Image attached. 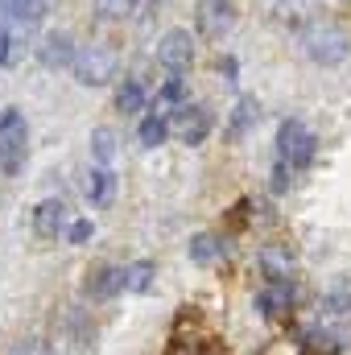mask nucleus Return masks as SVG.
<instances>
[{"mask_svg": "<svg viewBox=\"0 0 351 355\" xmlns=\"http://www.w3.org/2000/svg\"><path fill=\"white\" fill-rule=\"evenodd\" d=\"M178 103H186V79L182 75H174V79H166L162 87H157V95H153V112H174Z\"/></svg>", "mask_w": 351, "mask_h": 355, "instance_id": "obj_20", "label": "nucleus"}, {"mask_svg": "<svg viewBox=\"0 0 351 355\" xmlns=\"http://www.w3.org/2000/svg\"><path fill=\"white\" fill-rule=\"evenodd\" d=\"M124 272H128V293H149L153 277H157V265L153 261H132Z\"/></svg>", "mask_w": 351, "mask_h": 355, "instance_id": "obj_21", "label": "nucleus"}, {"mask_svg": "<svg viewBox=\"0 0 351 355\" xmlns=\"http://www.w3.org/2000/svg\"><path fill=\"white\" fill-rule=\"evenodd\" d=\"M162 4H166V0H149V8H153V12H157V8H162Z\"/></svg>", "mask_w": 351, "mask_h": 355, "instance_id": "obj_32", "label": "nucleus"}, {"mask_svg": "<svg viewBox=\"0 0 351 355\" xmlns=\"http://www.w3.org/2000/svg\"><path fill=\"white\" fill-rule=\"evenodd\" d=\"M91 236H95V223H91V219H71V227H67V244H87Z\"/></svg>", "mask_w": 351, "mask_h": 355, "instance_id": "obj_26", "label": "nucleus"}, {"mask_svg": "<svg viewBox=\"0 0 351 355\" xmlns=\"http://www.w3.org/2000/svg\"><path fill=\"white\" fill-rule=\"evenodd\" d=\"M8 355H54V347H50L46 339H21Z\"/></svg>", "mask_w": 351, "mask_h": 355, "instance_id": "obj_28", "label": "nucleus"}, {"mask_svg": "<svg viewBox=\"0 0 351 355\" xmlns=\"http://www.w3.org/2000/svg\"><path fill=\"white\" fill-rule=\"evenodd\" d=\"M137 4H141V0H95V17L108 21V25H112V21H128V17L137 12Z\"/></svg>", "mask_w": 351, "mask_h": 355, "instance_id": "obj_23", "label": "nucleus"}, {"mask_svg": "<svg viewBox=\"0 0 351 355\" xmlns=\"http://www.w3.org/2000/svg\"><path fill=\"white\" fill-rule=\"evenodd\" d=\"M12 46H17V33L0 25V67H12Z\"/></svg>", "mask_w": 351, "mask_h": 355, "instance_id": "obj_29", "label": "nucleus"}, {"mask_svg": "<svg viewBox=\"0 0 351 355\" xmlns=\"http://www.w3.org/2000/svg\"><path fill=\"white\" fill-rule=\"evenodd\" d=\"M170 124H174V137L182 145H203L211 137V128H215V116L203 103H178L170 112Z\"/></svg>", "mask_w": 351, "mask_h": 355, "instance_id": "obj_4", "label": "nucleus"}, {"mask_svg": "<svg viewBox=\"0 0 351 355\" xmlns=\"http://www.w3.org/2000/svg\"><path fill=\"white\" fill-rule=\"evenodd\" d=\"M145 103H149V91H145L141 79H124V83L116 87V112L137 116V112H145Z\"/></svg>", "mask_w": 351, "mask_h": 355, "instance_id": "obj_16", "label": "nucleus"}, {"mask_svg": "<svg viewBox=\"0 0 351 355\" xmlns=\"http://www.w3.org/2000/svg\"><path fill=\"white\" fill-rule=\"evenodd\" d=\"M42 21H46V0H21L17 12H12V29L17 33H33Z\"/></svg>", "mask_w": 351, "mask_h": 355, "instance_id": "obj_19", "label": "nucleus"}, {"mask_svg": "<svg viewBox=\"0 0 351 355\" xmlns=\"http://www.w3.org/2000/svg\"><path fill=\"white\" fill-rule=\"evenodd\" d=\"M17 4H21V0H0V21H12V12H17Z\"/></svg>", "mask_w": 351, "mask_h": 355, "instance_id": "obj_31", "label": "nucleus"}, {"mask_svg": "<svg viewBox=\"0 0 351 355\" xmlns=\"http://www.w3.org/2000/svg\"><path fill=\"white\" fill-rule=\"evenodd\" d=\"M190 261L194 265H215V261H223V252H228V244H223V236H215V232H198L194 240H190Z\"/></svg>", "mask_w": 351, "mask_h": 355, "instance_id": "obj_15", "label": "nucleus"}, {"mask_svg": "<svg viewBox=\"0 0 351 355\" xmlns=\"http://www.w3.org/2000/svg\"><path fill=\"white\" fill-rule=\"evenodd\" d=\"M12 132H29L25 116H21V107H0V137H12Z\"/></svg>", "mask_w": 351, "mask_h": 355, "instance_id": "obj_25", "label": "nucleus"}, {"mask_svg": "<svg viewBox=\"0 0 351 355\" xmlns=\"http://www.w3.org/2000/svg\"><path fill=\"white\" fill-rule=\"evenodd\" d=\"M112 194H116V174L108 170V166H95L87 178V198L91 207H108L112 202Z\"/></svg>", "mask_w": 351, "mask_h": 355, "instance_id": "obj_17", "label": "nucleus"}, {"mask_svg": "<svg viewBox=\"0 0 351 355\" xmlns=\"http://www.w3.org/2000/svg\"><path fill=\"white\" fill-rule=\"evenodd\" d=\"M236 25V4L232 0H194V29L211 42L228 37Z\"/></svg>", "mask_w": 351, "mask_h": 355, "instance_id": "obj_5", "label": "nucleus"}, {"mask_svg": "<svg viewBox=\"0 0 351 355\" xmlns=\"http://www.w3.org/2000/svg\"><path fill=\"white\" fill-rule=\"evenodd\" d=\"M25 157H29V132H12V137H0V174L12 178L25 170Z\"/></svg>", "mask_w": 351, "mask_h": 355, "instance_id": "obj_11", "label": "nucleus"}, {"mask_svg": "<svg viewBox=\"0 0 351 355\" xmlns=\"http://www.w3.org/2000/svg\"><path fill=\"white\" fill-rule=\"evenodd\" d=\"M293 302H298V281H293V277L264 281L261 293H257V310H261L264 318H281V314H289Z\"/></svg>", "mask_w": 351, "mask_h": 355, "instance_id": "obj_8", "label": "nucleus"}, {"mask_svg": "<svg viewBox=\"0 0 351 355\" xmlns=\"http://www.w3.org/2000/svg\"><path fill=\"white\" fill-rule=\"evenodd\" d=\"M120 289H128V272L120 265H99L95 272H87V285H83L91 302H112Z\"/></svg>", "mask_w": 351, "mask_h": 355, "instance_id": "obj_10", "label": "nucleus"}, {"mask_svg": "<svg viewBox=\"0 0 351 355\" xmlns=\"http://www.w3.org/2000/svg\"><path fill=\"white\" fill-rule=\"evenodd\" d=\"M257 120H261V103H257V95H240L236 107H232V120H228V141H240L248 128H257Z\"/></svg>", "mask_w": 351, "mask_h": 355, "instance_id": "obj_12", "label": "nucleus"}, {"mask_svg": "<svg viewBox=\"0 0 351 355\" xmlns=\"http://www.w3.org/2000/svg\"><path fill=\"white\" fill-rule=\"evenodd\" d=\"M91 157H95V166H112V157H116V132L112 128L91 132Z\"/></svg>", "mask_w": 351, "mask_h": 355, "instance_id": "obj_22", "label": "nucleus"}, {"mask_svg": "<svg viewBox=\"0 0 351 355\" xmlns=\"http://www.w3.org/2000/svg\"><path fill=\"white\" fill-rule=\"evenodd\" d=\"M289 182H293V170H289L285 162H273V182H268V190H273V194H285Z\"/></svg>", "mask_w": 351, "mask_h": 355, "instance_id": "obj_27", "label": "nucleus"}, {"mask_svg": "<svg viewBox=\"0 0 351 355\" xmlns=\"http://www.w3.org/2000/svg\"><path fill=\"white\" fill-rule=\"evenodd\" d=\"M302 50L314 67H339L351 54V33L331 17H310L302 29Z\"/></svg>", "mask_w": 351, "mask_h": 355, "instance_id": "obj_1", "label": "nucleus"}, {"mask_svg": "<svg viewBox=\"0 0 351 355\" xmlns=\"http://www.w3.org/2000/svg\"><path fill=\"white\" fill-rule=\"evenodd\" d=\"M257 265H261L264 281H281V277H289V272H293V252H289L285 244H268V248H261Z\"/></svg>", "mask_w": 351, "mask_h": 355, "instance_id": "obj_13", "label": "nucleus"}, {"mask_svg": "<svg viewBox=\"0 0 351 355\" xmlns=\"http://www.w3.org/2000/svg\"><path fill=\"white\" fill-rule=\"evenodd\" d=\"M67 227H71V207L62 198H42L33 207V232L42 240H58V236H67Z\"/></svg>", "mask_w": 351, "mask_h": 355, "instance_id": "obj_9", "label": "nucleus"}, {"mask_svg": "<svg viewBox=\"0 0 351 355\" xmlns=\"http://www.w3.org/2000/svg\"><path fill=\"white\" fill-rule=\"evenodd\" d=\"M219 71L228 75V83H236V58H219Z\"/></svg>", "mask_w": 351, "mask_h": 355, "instance_id": "obj_30", "label": "nucleus"}, {"mask_svg": "<svg viewBox=\"0 0 351 355\" xmlns=\"http://www.w3.org/2000/svg\"><path fill=\"white\" fill-rule=\"evenodd\" d=\"M170 132H174V124H170V116H166V112H149V116L137 124V141H141L145 149L166 145V141H170Z\"/></svg>", "mask_w": 351, "mask_h": 355, "instance_id": "obj_14", "label": "nucleus"}, {"mask_svg": "<svg viewBox=\"0 0 351 355\" xmlns=\"http://www.w3.org/2000/svg\"><path fill=\"white\" fill-rule=\"evenodd\" d=\"M318 310L323 314H331V318H339V314H348L351 310V277H339L327 293H323V302H318Z\"/></svg>", "mask_w": 351, "mask_h": 355, "instance_id": "obj_18", "label": "nucleus"}, {"mask_svg": "<svg viewBox=\"0 0 351 355\" xmlns=\"http://www.w3.org/2000/svg\"><path fill=\"white\" fill-rule=\"evenodd\" d=\"M33 50H37V62H42L46 71H71V67H75V58H79L75 37H71V33H62V29L42 33V42H37Z\"/></svg>", "mask_w": 351, "mask_h": 355, "instance_id": "obj_7", "label": "nucleus"}, {"mask_svg": "<svg viewBox=\"0 0 351 355\" xmlns=\"http://www.w3.org/2000/svg\"><path fill=\"white\" fill-rule=\"evenodd\" d=\"M190 62H194L190 29H166L157 37V67H166L170 75H182V71H190Z\"/></svg>", "mask_w": 351, "mask_h": 355, "instance_id": "obj_6", "label": "nucleus"}, {"mask_svg": "<svg viewBox=\"0 0 351 355\" xmlns=\"http://www.w3.org/2000/svg\"><path fill=\"white\" fill-rule=\"evenodd\" d=\"M277 162H285L289 170H306L310 162H314V149H318V141H314V132L302 124V120H281L277 124Z\"/></svg>", "mask_w": 351, "mask_h": 355, "instance_id": "obj_3", "label": "nucleus"}, {"mask_svg": "<svg viewBox=\"0 0 351 355\" xmlns=\"http://www.w3.org/2000/svg\"><path fill=\"white\" fill-rule=\"evenodd\" d=\"M273 12H277V25H289V29H306V0H281Z\"/></svg>", "mask_w": 351, "mask_h": 355, "instance_id": "obj_24", "label": "nucleus"}, {"mask_svg": "<svg viewBox=\"0 0 351 355\" xmlns=\"http://www.w3.org/2000/svg\"><path fill=\"white\" fill-rule=\"evenodd\" d=\"M116 67H120V54H116V46L112 42H91L79 50V58H75V79L83 83V87H108L112 79H116Z\"/></svg>", "mask_w": 351, "mask_h": 355, "instance_id": "obj_2", "label": "nucleus"}]
</instances>
